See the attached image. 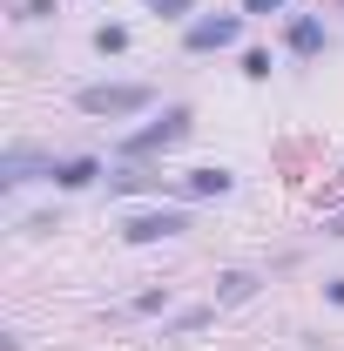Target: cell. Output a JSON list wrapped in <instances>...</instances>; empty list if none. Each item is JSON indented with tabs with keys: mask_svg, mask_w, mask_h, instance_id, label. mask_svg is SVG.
Wrapping results in <instances>:
<instances>
[{
	"mask_svg": "<svg viewBox=\"0 0 344 351\" xmlns=\"http://www.w3.org/2000/svg\"><path fill=\"white\" fill-rule=\"evenodd\" d=\"M284 41H291V54H324V41H331V34H324V21H310V14H297Z\"/></svg>",
	"mask_w": 344,
	"mask_h": 351,
	"instance_id": "cell-7",
	"label": "cell"
},
{
	"mask_svg": "<svg viewBox=\"0 0 344 351\" xmlns=\"http://www.w3.org/2000/svg\"><path fill=\"white\" fill-rule=\"evenodd\" d=\"M34 176H54V162L34 156V149H7L0 156V182H34Z\"/></svg>",
	"mask_w": 344,
	"mask_h": 351,
	"instance_id": "cell-5",
	"label": "cell"
},
{
	"mask_svg": "<svg viewBox=\"0 0 344 351\" xmlns=\"http://www.w3.org/2000/svg\"><path fill=\"white\" fill-rule=\"evenodd\" d=\"M331 237H344V210H338V217H331Z\"/></svg>",
	"mask_w": 344,
	"mask_h": 351,
	"instance_id": "cell-16",
	"label": "cell"
},
{
	"mask_svg": "<svg viewBox=\"0 0 344 351\" xmlns=\"http://www.w3.org/2000/svg\"><path fill=\"white\" fill-rule=\"evenodd\" d=\"M216 311H223V304H196V311H182V317H169V338H189V331L216 324Z\"/></svg>",
	"mask_w": 344,
	"mask_h": 351,
	"instance_id": "cell-10",
	"label": "cell"
},
{
	"mask_svg": "<svg viewBox=\"0 0 344 351\" xmlns=\"http://www.w3.org/2000/svg\"><path fill=\"white\" fill-rule=\"evenodd\" d=\"M243 298H257V270H230V277H216V304H243Z\"/></svg>",
	"mask_w": 344,
	"mask_h": 351,
	"instance_id": "cell-9",
	"label": "cell"
},
{
	"mask_svg": "<svg viewBox=\"0 0 344 351\" xmlns=\"http://www.w3.org/2000/svg\"><path fill=\"white\" fill-rule=\"evenodd\" d=\"M243 75H250V82H263V75H270V54H263V47H250V54H243Z\"/></svg>",
	"mask_w": 344,
	"mask_h": 351,
	"instance_id": "cell-12",
	"label": "cell"
},
{
	"mask_svg": "<svg viewBox=\"0 0 344 351\" xmlns=\"http://www.w3.org/2000/svg\"><path fill=\"white\" fill-rule=\"evenodd\" d=\"M277 7H291V0H243V14H277Z\"/></svg>",
	"mask_w": 344,
	"mask_h": 351,
	"instance_id": "cell-14",
	"label": "cell"
},
{
	"mask_svg": "<svg viewBox=\"0 0 344 351\" xmlns=\"http://www.w3.org/2000/svg\"><path fill=\"white\" fill-rule=\"evenodd\" d=\"M324 298H331V304H344V277H338V284H324Z\"/></svg>",
	"mask_w": 344,
	"mask_h": 351,
	"instance_id": "cell-15",
	"label": "cell"
},
{
	"mask_svg": "<svg viewBox=\"0 0 344 351\" xmlns=\"http://www.w3.org/2000/svg\"><path fill=\"white\" fill-rule=\"evenodd\" d=\"M236 34H243V14H203V21L182 27V47L189 54H210V47H230Z\"/></svg>",
	"mask_w": 344,
	"mask_h": 351,
	"instance_id": "cell-3",
	"label": "cell"
},
{
	"mask_svg": "<svg viewBox=\"0 0 344 351\" xmlns=\"http://www.w3.org/2000/svg\"><path fill=\"white\" fill-rule=\"evenodd\" d=\"M95 47H101V54H122V47H129V27H101Z\"/></svg>",
	"mask_w": 344,
	"mask_h": 351,
	"instance_id": "cell-11",
	"label": "cell"
},
{
	"mask_svg": "<svg viewBox=\"0 0 344 351\" xmlns=\"http://www.w3.org/2000/svg\"><path fill=\"white\" fill-rule=\"evenodd\" d=\"M142 7H156V14H189L196 0H142Z\"/></svg>",
	"mask_w": 344,
	"mask_h": 351,
	"instance_id": "cell-13",
	"label": "cell"
},
{
	"mask_svg": "<svg viewBox=\"0 0 344 351\" xmlns=\"http://www.w3.org/2000/svg\"><path fill=\"white\" fill-rule=\"evenodd\" d=\"M156 101V88L149 82H95L75 95V108L82 115H135V108H149Z\"/></svg>",
	"mask_w": 344,
	"mask_h": 351,
	"instance_id": "cell-2",
	"label": "cell"
},
{
	"mask_svg": "<svg viewBox=\"0 0 344 351\" xmlns=\"http://www.w3.org/2000/svg\"><path fill=\"white\" fill-rule=\"evenodd\" d=\"M230 189H236L230 169H189L182 176V196H230Z\"/></svg>",
	"mask_w": 344,
	"mask_h": 351,
	"instance_id": "cell-6",
	"label": "cell"
},
{
	"mask_svg": "<svg viewBox=\"0 0 344 351\" xmlns=\"http://www.w3.org/2000/svg\"><path fill=\"white\" fill-rule=\"evenodd\" d=\"M95 176H101L95 156H68V162H54V182H61V189H88Z\"/></svg>",
	"mask_w": 344,
	"mask_h": 351,
	"instance_id": "cell-8",
	"label": "cell"
},
{
	"mask_svg": "<svg viewBox=\"0 0 344 351\" xmlns=\"http://www.w3.org/2000/svg\"><path fill=\"white\" fill-rule=\"evenodd\" d=\"M189 122H196V115H189L182 101H169V108H162V115H156L149 129L122 135V156H129V162H142V156H162V149H175V142L189 135Z\"/></svg>",
	"mask_w": 344,
	"mask_h": 351,
	"instance_id": "cell-1",
	"label": "cell"
},
{
	"mask_svg": "<svg viewBox=\"0 0 344 351\" xmlns=\"http://www.w3.org/2000/svg\"><path fill=\"white\" fill-rule=\"evenodd\" d=\"M182 230H189L182 210H142V217L122 223V237H129V243H162V237H182Z\"/></svg>",
	"mask_w": 344,
	"mask_h": 351,
	"instance_id": "cell-4",
	"label": "cell"
}]
</instances>
